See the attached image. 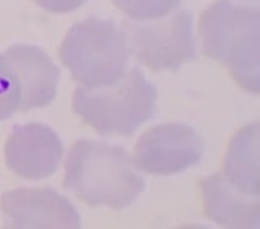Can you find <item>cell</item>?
<instances>
[{
    "label": "cell",
    "mask_w": 260,
    "mask_h": 229,
    "mask_svg": "<svg viewBox=\"0 0 260 229\" xmlns=\"http://www.w3.org/2000/svg\"><path fill=\"white\" fill-rule=\"evenodd\" d=\"M21 86L12 65L5 55H0V120L10 119L16 111H20Z\"/></svg>",
    "instance_id": "4fadbf2b"
},
{
    "label": "cell",
    "mask_w": 260,
    "mask_h": 229,
    "mask_svg": "<svg viewBox=\"0 0 260 229\" xmlns=\"http://www.w3.org/2000/svg\"><path fill=\"white\" fill-rule=\"evenodd\" d=\"M88 0H36V4L51 13H70L83 7Z\"/></svg>",
    "instance_id": "5bb4252c"
},
{
    "label": "cell",
    "mask_w": 260,
    "mask_h": 229,
    "mask_svg": "<svg viewBox=\"0 0 260 229\" xmlns=\"http://www.w3.org/2000/svg\"><path fill=\"white\" fill-rule=\"evenodd\" d=\"M203 215L224 227L255 229L260 226V202L238 192L221 174L200 182Z\"/></svg>",
    "instance_id": "30bf717a"
},
{
    "label": "cell",
    "mask_w": 260,
    "mask_h": 229,
    "mask_svg": "<svg viewBox=\"0 0 260 229\" xmlns=\"http://www.w3.org/2000/svg\"><path fill=\"white\" fill-rule=\"evenodd\" d=\"M156 97V88L140 70L132 69L111 88H78L73 112L98 134L128 137L153 117Z\"/></svg>",
    "instance_id": "277c9868"
},
{
    "label": "cell",
    "mask_w": 260,
    "mask_h": 229,
    "mask_svg": "<svg viewBox=\"0 0 260 229\" xmlns=\"http://www.w3.org/2000/svg\"><path fill=\"white\" fill-rule=\"evenodd\" d=\"M63 187L89 207L120 211L140 197L145 181L124 148L80 140L69 151Z\"/></svg>",
    "instance_id": "6da1fadb"
},
{
    "label": "cell",
    "mask_w": 260,
    "mask_h": 229,
    "mask_svg": "<svg viewBox=\"0 0 260 229\" xmlns=\"http://www.w3.org/2000/svg\"><path fill=\"white\" fill-rule=\"evenodd\" d=\"M0 208L10 227L78 229L81 218L73 203L52 189H16L2 195Z\"/></svg>",
    "instance_id": "52a82bcc"
},
{
    "label": "cell",
    "mask_w": 260,
    "mask_h": 229,
    "mask_svg": "<svg viewBox=\"0 0 260 229\" xmlns=\"http://www.w3.org/2000/svg\"><path fill=\"white\" fill-rule=\"evenodd\" d=\"M119 10L135 21H151L173 13L181 0H111Z\"/></svg>",
    "instance_id": "7c38bea8"
},
{
    "label": "cell",
    "mask_w": 260,
    "mask_h": 229,
    "mask_svg": "<svg viewBox=\"0 0 260 229\" xmlns=\"http://www.w3.org/2000/svg\"><path fill=\"white\" fill-rule=\"evenodd\" d=\"M203 153L205 143L197 130L182 122H168L140 137L132 161L146 174L174 176L199 165Z\"/></svg>",
    "instance_id": "8992f818"
},
{
    "label": "cell",
    "mask_w": 260,
    "mask_h": 229,
    "mask_svg": "<svg viewBox=\"0 0 260 229\" xmlns=\"http://www.w3.org/2000/svg\"><path fill=\"white\" fill-rule=\"evenodd\" d=\"M258 146L260 125L258 122H252L231 138L221 174L224 181L236 190L254 199L260 197Z\"/></svg>",
    "instance_id": "8fae6325"
},
{
    "label": "cell",
    "mask_w": 260,
    "mask_h": 229,
    "mask_svg": "<svg viewBox=\"0 0 260 229\" xmlns=\"http://www.w3.org/2000/svg\"><path fill=\"white\" fill-rule=\"evenodd\" d=\"M21 86L20 111L47 108L55 100L60 72L43 49L29 44H16L5 51Z\"/></svg>",
    "instance_id": "9c48e42d"
},
{
    "label": "cell",
    "mask_w": 260,
    "mask_h": 229,
    "mask_svg": "<svg viewBox=\"0 0 260 229\" xmlns=\"http://www.w3.org/2000/svg\"><path fill=\"white\" fill-rule=\"evenodd\" d=\"M59 59L83 88H111L127 73V36L114 21L88 18L69 29Z\"/></svg>",
    "instance_id": "3957f363"
},
{
    "label": "cell",
    "mask_w": 260,
    "mask_h": 229,
    "mask_svg": "<svg viewBox=\"0 0 260 229\" xmlns=\"http://www.w3.org/2000/svg\"><path fill=\"white\" fill-rule=\"evenodd\" d=\"M35 2H36V0H35Z\"/></svg>",
    "instance_id": "9a60e30c"
},
{
    "label": "cell",
    "mask_w": 260,
    "mask_h": 229,
    "mask_svg": "<svg viewBox=\"0 0 260 229\" xmlns=\"http://www.w3.org/2000/svg\"><path fill=\"white\" fill-rule=\"evenodd\" d=\"M128 52L154 72L177 70L197 55L193 23L189 12L169 18L142 21L128 26Z\"/></svg>",
    "instance_id": "5b68a950"
},
{
    "label": "cell",
    "mask_w": 260,
    "mask_h": 229,
    "mask_svg": "<svg viewBox=\"0 0 260 229\" xmlns=\"http://www.w3.org/2000/svg\"><path fill=\"white\" fill-rule=\"evenodd\" d=\"M260 8L216 0L200 15L199 32L203 54L226 65L242 89L258 94Z\"/></svg>",
    "instance_id": "7a4b0ae2"
},
{
    "label": "cell",
    "mask_w": 260,
    "mask_h": 229,
    "mask_svg": "<svg viewBox=\"0 0 260 229\" xmlns=\"http://www.w3.org/2000/svg\"><path fill=\"white\" fill-rule=\"evenodd\" d=\"M63 156V143L54 128L44 124L16 127L5 143L8 169L28 181H41L55 174Z\"/></svg>",
    "instance_id": "ba28073f"
}]
</instances>
